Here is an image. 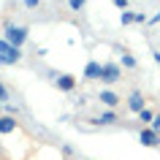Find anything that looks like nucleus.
I'll list each match as a JSON object with an SVG mask.
<instances>
[{"mask_svg":"<svg viewBox=\"0 0 160 160\" xmlns=\"http://www.w3.org/2000/svg\"><path fill=\"white\" fill-rule=\"evenodd\" d=\"M19 60H22V49L11 46L6 38H0V65H17Z\"/></svg>","mask_w":160,"mask_h":160,"instance_id":"obj_2","label":"nucleus"},{"mask_svg":"<svg viewBox=\"0 0 160 160\" xmlns=\"http://www.w3.org/2000/svg\"><path fill=\"white\" fill-rule=\"evenodd\" d=\"M152 57H155V65L160 68V52H155V54H152Z\"/></svg>","mask_w":160,"mask_h":160,"instance_id":"obj_23","label":"nucleus"},{"mask_svg":"<svg viewBox=\"0 0 160 160\" xmlns=\"http://www.w3.org/2000/svg\"><path fill=\"white\" fill-rule=\"evenodd\" d=\"M101 65H103V62H98V60H90V62L84 65V79H87V82L101 79Z\"/></svg>","mask_w":160,"mask_h":160,"instance_id":"obj_10","label":"nucleus"},{"mask_svg":"<svg viewBox=\"0 0 160 160\" xmlns=\"http://www.w3.org/2000/svg\"><path fill=\"white\" fill-rule=\"evenodd\" d=\"M149 22V17L144 14V11H136V19H133V25H147Z\"/></svg>","mask_w":160,"mask_h":160,"instance_id":"obj_16","label":"nucleus"},{"mask_svg":"<svg viewBox=\"0 0 160 160\" xmlns=\"http://www.w3.org/2000/svg\"><path fill=\"white\" fill-rule=\"evenodd\" d=\"M60 155H62V158H73L76 152H73V147H71V144H60Z\"/></svg>","mask_w":160,"mask_h":160,"instance_id":"obj_14","label":"nucleus"},{"mask_svg":"<svg viewBox=\"0 0 160 160\" xmlns=\"http://www.w3.org/2000/svg\"><path fill=\"white\" fill-rule=\"evenodd\" d=\"M27 27H22V25H14V22H6L3 25V38L11 43V46H19L22 49V43L27 41Z\"/></svg>","mask_w":160,"mask_h":160,"instance_id":"obj_1","label":"nucleus"},{"mask_svg":"<svg viewBox=\"0 0 160 160\" xmlns=\"http://www.w3.org/2000/svg\"><path fill=\"white\" fill-rule=\"evenodd\" d=\"M136 65H138V60H136L130 52H122V68H130V71H133Z\"/></svg>","mask_w":160,"mask_h":160,"instance_id":"obj_12","label":"nucleus"},{"mask_svg":"<svg viewBox=\"0 0 160 160\" xmlns=\"http://www.w3.org/2000/svg\"><path fill=\"white\" fill-rule=\"evenodd\" d=\"M68 6H71L73 11H82V8L87 6V0H68Z\"/></svg>","mask_w":160,"mask_h":160,"instance_id":"obj_17","label":"nucleus"},{"mask_svg":"<svg viewBox=\"0 0 160 160\" xmlns=\"http://www.w3.org/2000/svg\"><path fill=\"white\" fill-rule=\"evenodd\" d=\"M90 122H92V125H114V122H117V111L106 109V111H101V117L90 119Z\"/></svg>","mask_w":160,"mask_h":160,"instance_id":"obj_9","label":"nucleus"},{"mask_svg":"<svg viewBox=\"0 0 160 160\" xmlns=\"http://www.w3.org/2000/svg\"><path fill=\"white\" fill-rule=\"evenodd\" d=\"M52 79H54L60 92H73L76 90V76H71V73H52Z\"/></svg>","mask_w":160,"mask_h":160,"instance_id":"obj_4","label":"nucleus"},{"mask_svg":"<svg viewBox=\"0 0 160 160\" xmlns=\"http://www.w3.org/2000/svg\"><path fill=\"white\" fill-rule=\"evenodd\" d=\"M152 130H155V133H160V114H155V119H152Z\"/></svg>","mask_w":160,"mask_h":160,"instance_id":"obj_19","label":"nucleus"},{"mask_svg":"<svg viewBox=\"0 0 160 160\" xmlns=\"http://www.w3.org/2000/svg\"><path fill=\"white\" fill-rule=\"evenodd\" d=\"M14 133H19V122H17V117L3 114V117H0V136H14Z\"/></svg>","mask_w":160,"mask_h":160,"instance_id":"obj_5","label":"nucleus"},{"mask_svg":"<svg viewBox=\"0 0 160 160\" xmlns=\"http://www.w3.org/2000/svg\"><path fill=\"white\" fill-rule=\"evenodd\" d=\"M152 119H155V111H152V109L138 111V122H144V128H149V125H152Z\"/></svg>","mask_w":160,"mask_h":160,"instance_id":"obj_11","label":"nucleus"},{"mask_svg":"<svg viewBox=\"0 0 160 160\" xmlns=\"http://www.w3.org/2000/svg\"><path fill=\"white\" fill-rule=\"evenodd\" d=\"M41 6V0H25V8H38Z\"/></svg>","mask_w":160,"mask_h":160,"instance_id":"obj_21","label":"nucleus"},{"mask_svg":"<svg viewBox=\"0 0 160 160\" xmlns=\"http://www.w3.org/2000/svg\"><path fill=\"white\" fill-rule=\"evenodd\" d=\"M17 106H14V103H3V114H11V117H17Z\"/></svg>","mask_w":160,"mask_h":160,"instance_id":"obj_18","label":"nucleus"},{"mask_svg":"<svg viewBox=\"0 0 160 160\" xmlns=\"http://www.w3.org/2000/svg\"><path fill=\"white\" fill-rule=\"evenodd\" d=\"M128 109H130V111H133V114H138V111H144V109H147V106H144V92H141V90H133V92H130V95H128Z\"/></svg>","mask_w":160,"mask_h":160,"instance_id":"obj_6","label":"nucleus"},{"mask_svg":"<svg viewBox=\"0 0 160 160\" xmlns=\"http://www.w3.org/2000/svg\"><path fill=\"white\" fill-rule=\"evenodd\" d=\"M147 25H160V11H158V14H152V17H149V22H147Z\"/></svg>","mask_w":160,"mask_h":160,"instance_id":"obj_22","label":"nucleus"},{"mask_svg":"<svg viewBox=\"0 0 160 160\" xmlns=\"http://www.w3.org/2000/svg\"><path fill=\"white\" fill-rule=\"evenodd\" d=\"M0 117H3V103H0Z\"/></svg>","mask_w":160,"mask_h":160,"instance_id":"obj_24","label":"nucleus"},{"mask_svg":"<svg viewBox=\"0 0 160 160\" xmlns=\"http://www.w3.org/2000/svg\"><path fill=\"white\" fill-rule=\"evenodd\" d=\"M111 3H114L119 11H128V0H111Z\"/></svg>","mask_w":160,"mask_h":160,"instance_id":"obj_20","label":"nucleus"},{"mask_svg":"<svg viewBox=\"0 0 160 160\" xmlns=\"http://www.w3.org/2000/svg\"><path fill=\"white\" fill-rule=\"evenodd\" d=\"M138 141L144 144V147H160V133H155L152 128H141V133H138Z\"/></svg>","mask_w":160,"mask_h":160,"instance_id":"obj_7","label":"nucleus"},{"mask_svg":"<svg viewBox=\"0 0 160 160\" xmlns=\"http://www.w3.org/2000/svg\"><path fill=\"white\" fill-rule=\"evenodd\" d=\"M133 19H136V11H130V8L119 14V22H122V27H125V25H133Z\"/></svg>","mask_w":160,"mask_h":160,"instance_id":"obj_13","label":"nucleus"},{"mask_svg":"<svg viewBox=\"0 0 160 160\" xmlns=\"http://www.w3.org/2000/svg\"><path fill=\"white\" fill-rule=\"evenodd\" d=\"M8 98H11V92H8V87L0 82V103H8Z\"/></svg>","mask_w":160,"mask_h":160,"instance_id":"obj_15","label":"nucleus"},{"mask_svg":"<svg viewBox=\"0 0 160 160\" xmlns=\"http://www.w3.org/2000/svg\"><path fill=\"white\" fill-rule=\"evenodd\" d=\"M98 101H101L106 109H114V106L119 103V95L111 92V90H101V92H98Z\"/></svg>","mask_w":160,"mask_h":160,"instance_id":"obj_8","label":"nucleus"},{"mask_svg":"<svg viewBox=\"0 0 160 160\" xmlns=\"http://www.w3.org/2000/svg\"><path fill=\"white\" fill-rule=\"evenodd\" d=\"M119 79H122V68L117 62H103L101 65V82L103 84H117Z\"/></svg>","mask_w":160,"mask_h":160,"instance_id":"obj_3","label":"nucleus"}]
</instances>
